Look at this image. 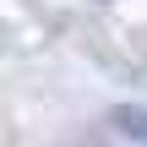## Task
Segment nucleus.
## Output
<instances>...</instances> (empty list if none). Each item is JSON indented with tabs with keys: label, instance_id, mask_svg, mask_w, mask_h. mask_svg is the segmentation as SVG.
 Wrapping results in <instances>:
<instances>
[{
	"label": "nucleus",
	"instance_id": "f257e3e1",
	"mask_svg": "<svg viewBox=\"0 0 147 147\" xmlns=\"http://www.w3.org/2000/svg\"><path fill=\"white\" fill-rule=\"evenodd\" d=\"M115 125H120V131H136V136H147V115H136V109H120V115H115Z\"/></svg>",
	"mask_w": 147,
	"mask_h": 147
}]
</instances>
